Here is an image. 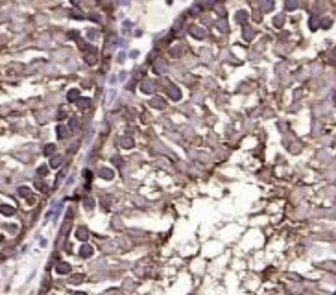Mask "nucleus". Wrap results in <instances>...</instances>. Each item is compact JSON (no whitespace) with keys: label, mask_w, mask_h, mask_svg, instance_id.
Instances as JSON below:
<instances>
[{"label":"nucleus","mask_w":336,"mask_h":295,"mask_svg":"<svg viewBox=\"0 0 336 295\" xmlns=\"http://www.w3.org/2000/svg\"><path fill=\"white\" fill-rule=\"evenodd\" d=\"M78 98V91H70L68 92V100H76Z\"/></svg>","instance_id":"nucleus-1"},{"label":"nucleus","mask_w":336,"mask_h":295,"mask_svg":"<svg viewBox=\"0 0 336 295\" xmlns=\"http://www.w3.org/2000/svg\"><path fill=\"white\" fill-rule=\"evenodd\" d=\"M57 133H59V136H65V135H67V129H65L63 126H59V127H57Z\"/></svg>","instance_id":"nucleus-2"}]
</instances>
